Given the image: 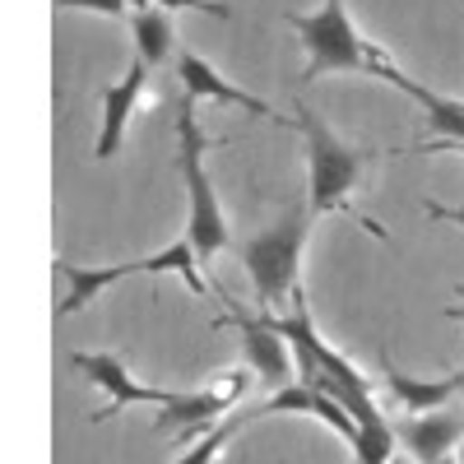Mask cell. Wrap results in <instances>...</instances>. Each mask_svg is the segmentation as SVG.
<instances>
[{
    "mask_svg": "<svg viewBox=\"0 0 464 464\" xmlns=\"http://www.w3.org/2000/svg\"><path fill=\"white\" fill-rule=\"evenodd\" d=\"M70 367L84 372L98 391L107 395V409H98L93 422H102L107 413H121V409H130V404H159V409H163V404L177 395V391H159V385H140L116 353H70Z\"/></svg>",
    "mask_w": 464,
    "mask_h": 464,
    "instance_id": "52a82bcc",
    "label": "cell"
},
{
    "mask_svg": "<svg viewBox=\"0 0 464 464\" xmlns=\"http://www.w3.org/2000/svg\"><path fill=\"white\" fill-rule=\"evenodd\" d=\"M312 218H316L312 200H293L275 227H265L242 242V265L251 275L260 316H279V302H293V293L302 288L297 269H302L306 237H312Z\"/></svg>",
    "mask_w": 464,
    "mask_h": 464,
    "instance_id": "7a4b0ae2",
    "label": "cell"
},
{
    "mask_svg": "<svg viewBox=\"0 0 464 464\" xmlns=\"http://www.w3.org/2000/svg\"><path fill=\"white\" fill-rule=\"evenodd\" d=\"M251 381H256L251 372H232V376H223V385H209V391H190V395L177 391L159 409V418H153V432H172L177 446H196L200 432L218 428L227 409H242L237 400H242V391Z\"/></svg>",
    "mask_w": 464,
    "mask_h": 464,
    "instance_id": "5b68a950",
    "label": "cell"
},
{
    "mask_svg": "<svg viewBox=\"0 0 464 464\" xmlns=\"http://www.w3.org/2000/svg\"><path fill=\"white\" fill-rule=\"evenodd\" d=\"M455 459H459V464H464V446H459V450H455Z\"/></svg>",
    "mask_w": 464,
    "mask_h": 464,
    "instance_id": "cb8c5ba5",
    "label": "cell"
},
{
    "mask_svg": "<svg viewBox=\"0 0 464 464\" xmlns=\"http://www.w3.org/2000/svg\"><path fill=\"white\" fill-rule=\"evenodd\" d=\"M381 372H385V391L404 413H437V409H450V395H459V372L446 381H422V376L400 372L385 348H381Z\"/></svg>",
    "mask_w": 464,
    "mask_h": 464,
    "instance_id": "4fadbf2b",
    "label": "cell"
},
{
    "mask_svg": "<svg viewBox=\"0 0 464 464\" xmlns=\"http://www.w3.org/2000/svg\"><path fill=\"white\" fill-rule=\"evenodd\" d=\"M400 437H395V422L376 413L367 422H358V441H353V464H395Z\"/></svg>",
    "mask_w": 464,
    "mask_h": 464,
    "instance_id": "ac0fdd59",
    "label": "cell"
},
{
    "mask_svg": "<svg viewBox=\"0 0 464 464\" xmlns=\"http://www.w3.org/2000/svg\"><path fill=\"white\" fill-rule=\"evenodd\" d=\"M459 395H464V372H459Z\"/></svg>",
    "mask_w": 464,
    "mask_h": 464,
    "instance_id": "d4e9b609",
    "label": "cell"
},
{
    "mask_svg": "<svg viewBox=\"0 0 464 464\" xmlns=\"http://www.w3.org/2000/svg\"><path fill=\"white\" fill-rule=\"evenodd\" d=\"M130 33H135V56H140L144 65H163V61H168L172 37H177L168 10H159V5L135 10V14H130Z\"/></svg>",
    "mask_w": 464,
    "mask_h": 464,
    "instance_id": "9a60e30c",
    "label": "cell"
},
{
    "mask_svg": "<svg viewBox=\"0 0 464 464\" xmlns=\"http://www.w3.org/2000/svg\"><path fill=\"white\" fill-rule=\"evenodd\" d=\"M395 437L413 464H441V459H450V450L464 446V409L404 413L395 422Z\"/></svg>",
    "mask_w": 464,
    "mask_h": 464,
    "instance_id": "ba28073f",
    "label": "cell"
},
{
    "mask_svg": "<svg viewBox=\"0 0 464 464\" xmlns=\"http://www.w3.org/2000/svg\"><path fill=\"white\" fill-rule=\"evenodd\" d=\"M288 28L306 47L302 84H316L321 74H376L381 80V70L391 65L385 47H376L372 37L353 28L343 0H325L316 14H288Z\"/></svg>",
    "mask_w": 464,
    "mask_h": 464,
    "instance_id": "3957f363",
    "label": "cell"
},
{
    "mask_svg": "<svg viewBox=\"0 0 464 464\" xmlns=\"http://www.w3.org/2000/svg\"><path fill=\"white\" fill-rule=\"evenodd\" d=\"M260 413H256V404H242V409H232L223 422H218V428L214 432H205L196 446H186L177 459H168V464H214L218 455H223V446L232 441V437H237L242 428H246V422H256Z\"/></svg>",
    "mask_w": 464,
    "mask_h": 464,
    "instance_id": "2e32d148",
    "label": "cell"
},
{
    "mask_svg": "<svg viewBox=\"0 0 464 464\" xmlns=\"http://www.w3.org/2000/svg\"><path fill=\"white\" fill-rule=\"evenodd\" d=\"M428 214H432L437 223H459V227H464V209H446V205H428Z\"/></svg>",
    "mask_w": 464,
    "mask_h": 464,
    "instance_id": "44dd1931",
    "label": "cell"
},
{
    "mask_svg": "<svg viewBox=\"0 0 464 464\" xmlns=\"http://www.w3.org/2000/svg\"><path fill=\"white\" fill-rule=\"evenodd\" d=\"M61 10H93V14H107V19H121L130 0H56Z\"/></svg>",
    "mask_w": 464,
    "mask_h": 464,
    "instance_id": "ffe728a7",
    "label": "cell"
},
{
    "mask_svg": "<svg viewBox=\"0 0 464 464\" xmlns=\"http://www.w3.org/2000/svg\"><path fill=\"white\" fill-rule=\"evenodd\" d=\"M441 464H459V459H441Z\"/></svg>",
    "mask_w": 464,
    "mask_h": 464,
    "instance_id": "484cf974",
    "label": "cell"
},
{
    "mask_svg": "<svg viewBox=\"0 0 464 464\" xmlns=\"http://www.w3.org/2000/svg\"><path fill=\"white\" fill-rule=\"evenodd\" d=\"M297 130H302V140H306V181H312V186H306V200H312L316 218H321V214H348L353 223L372 227L376 237H385L381 223H372L367 214L353 209V190L362 186L367 168L381 159V149L343 144V140L334 135V126H325L306 102H297Z\"/></svg>",
    "mask_w": 464,
    "mask_h": 464,
    "instance_id": "6da1fadb",
    "label": "cell"
},
{
    "mask_svg": "<svg viewBox=\"0 0 464 464\" xmlns=\"http://www.w3.org/2000/svg\"><path fill=\"white\" fill-rule=\"evenodd\" d=\"M177 74H181V84H186V98H181V102H190V107H200V102L209 98V102H232V107H242V111H251V116H265V121H284L279 111H269L265 98H251L246 89L227 84L223 74H218L205 56H196V52H186V56L177 61Z\"/></svg>",
    "mask_w": 464,
    "mask_h": 464,
    "instance_id": "9c48e42d",
    "label": "cell"
},
{
    "mask_svg": "<svg viewBox=\"0 0 464 464\" xmlns=\"http://www.w3.org/2000/svg\"><path fill=\"white\" fill-rule=\"evenodd\" d=\"M196 265H200L196 246H190V242H172L168 251L140 260V275H177V279H186V288L196 293V297H209V284L200 279V269H196Z\"/></svg>",
    "mask_w": 464,
    "mask_h": 464,
    "instance_id": "e0dca14e",
    "label": "cell"
},
{
    "mask_svg": "<svg viewBox=\"0 0 464 464\" xmlns=\"http://www.w3.org/2000/svg\"><path fill=\"white\" fill-rule=\"evenodd\" d=\"M135 10H149V5H159V10H200V14H214V19H232V10L223 5V0H130Z\"/></svg>",
    "mask_w": 464,
    "mask_h": 464,
    "instance_id": "d6986e66",
    "label": "cell"
},
{
    "mask_svg": "<svg viewBox=\"0 0 464 464\" xmlns=\"http://www.w3.org/2000/svg\"><path fill=\"white\" fill-rule=\"evenodd\" d=\"M464 297V293H459ZM446 321H459L464 325V302H455V306H446Z\"/></svg>",
    "mask_w": 464,
    "mask_h": 464,
    "instance_id": "7402d4cb",
    "label": "cell"
},
{
    "mask_svg": "<svg viewBox=\"0 0 464 464\" xmlns=\"http://www.w3.org/2000/svg\"><path fill=\"white\" fill-rule=\"evenodd\" d=\"M144 80H149V65L135 56L130 70H126V80L111 84V89H102V130H98V149H93L98 159H111V153L121 149L126 126H130V111H135V102H140V93H144Z\"/></svg>",
    "mask_w": 464,
    "mask_h": 464,
    "instance_id": "7c38bea8",
    "label": "cell"
},
{
    "mask_svg": "<svg viewBox=\"0 0 464 464\" xmlns=\"http://www.w3.org/2000/svg\"><path fill=\"white\" fill-rule=\"evenodd\" d=\"M395 464H413V459H409V455H395Z\"/></svg>",
    "mask_w": 464,
    "mask_h": 464,
    "instance_id": "603a6c76",
    "label": "cell"
},
{
    "mask_svg": "<svg viewBox=\"0 0 464 464\" xmlns=\"http://www.w3.org/2000/svg\"><path fill=\"white\" fill-rule=\"evenodd\" d=\"M56 269H61L65 284H70V293L56 302V316H74V312H84V306H89L102 288H111V284H121V279L140 275V260L102 265V269H93V265H74V260H56Z\"/></svg>",
    "mask_w": 464,
    "mask_h": 464,
    "instance_id": "5bb4252c",
    "label": "cell"
},
{
    "mask_svg": "<svg viewBox=\"0 0 464 464\" xmlns=\"http://www.w3.org/2000/svg\"><path fill=\"white\" fill-rule=\"evenodd\" d=\"M256 413H260V418L312 413V418H321V422H325V428H330L334 437H343L348 446L358 441V418L348 413L343 404H334L330 395H321V391H306V385H288V391H279V395H265V400H256Z\"/></svg>",
    "mask_w": 464,
    "mask_h": 464,
    "instance_id": "8fae6325",
    "label": "cell"
},
{
    "mask_svg": "<svg viewBox=\"0 0 464 464\" xmlns=\"http://www.w3.org/2000/svg\"><path fill=\"white\" fill-rule=\"evenodd\" d=\"M223 302H227V325L242 334V358H246L251 376L265 385L269 395H279V391H288V385H297L288 334H279L269 316H251L246 306H237L227 293H223Z\"/></svg>",
    "mask_w": 464,
    "mask_h": 464,
    "instance_id": "8992f818",
    "label": "cell"
},
{
    "mask_svg": "<svg viewBox=\"0 0 464 464\" xmlns=\"http://www.w3.org/2000/svg\"><path fill=\"white\" fill-rule=\"evenodd\" d=\"M177 140H181L177 168H181V181H186V242L196 246L200 265H209L227 246V218H223V205H218V190L205 172V149L214 140L200 130L190 102L177 107Z\"/></svg>",
    "mask_w": 464,
    "mask_h": 464,
    "instance_id": "277c9868",
    "label": "cell"
},
{
    "mask_svg": "<svg viewBox=\"0 0 464 464\" xmlns=\"http://www.w3.org/2000/svg\"><path fill=\"white\" fill-rule=\"evenodd\" d=\"M381 80H385V84H395L400 93H409L422 111H428V121H432L437 140H432L428 149H418V153L464 149V102H459V98H446V93H437V89H428V84H413L409 74H400L395 65H385V70H381Z\"/></svg>",
    "mask_w": 464,
    "mask_h": 464,
    "instance_id": "30bf717a",
    "label": "cell"
}]
</instances>
